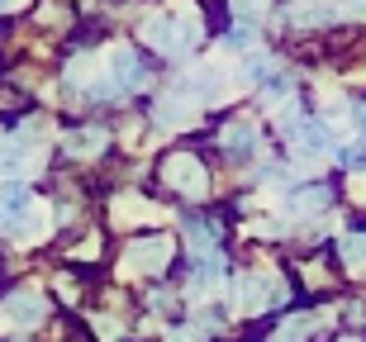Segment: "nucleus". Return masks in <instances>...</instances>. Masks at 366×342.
Masks as SVG:
<instances>
[{
    "mask_svg": "<svg viewBox=\"0 0 366 342\" xmlns=\"http://www.w3.org/2000/svg\"><path fill=\"white\" fill-rule=\"evenodd\" d=\"M285 300V286L276 281L272 271H247L233 281V304L243 309V314H257L267 304H281Z\"/></svg>",
    "mask_w": 366,
    "mask_h": 342,
    "instance_id": "1",
    "label": "nucleus"
},
{
    "mask_svg": "<svg viewBox=\"0 0 366 342\" xmlns=\"http://www.w3.org/2000/svg\"><path fill=\"white\" fill-rule=\"evenodd\" d=\"M143 86V67H138V57L129 48H114L109 53V67H105V81H95L91 91L95 96H129Z\"/></svg>",
    "mask_w": 366,
    "mask_h": 342,
    "instance_id": "2",
    "label": "nucleus"
},
{
    "mask_svg": "<svg viewBox=\"0 0 366 342\" xmlns=\"http://www.w3.org/2000/svg\"><path fill=\"white\" fill-rule=\"evenodd\" d=\"M143 39H148L152 48H162V53L181 57L190 48V39H195V19H172V14H157V19H148V24H143Z\"/></svg>",
    "mask_w": 366,
    "mask_h": 342,
    "instance_id": "3",
    "label": "nucleus"
},
{
    "mask_svg": "<svg viewBox=\"0 0 366 342\" xmlns=\"http://www.w3.org/2000/svg\"><path fill=\"white\" fill-rule=\"evenodd\" d=\"M162 181L172 186V191H181V195H204V186H209L200 157H190V152H172V157H167L162 162Z\"/></svg>",
    "mask_w": 366,
    "mask_h": 342,
    "instance_id": "4",
    "label": "nucleus"
},
{
    "mask_svg": "<svg viewBox=\"0 0 366 342\" xmlns=\"http://www.w3.org/2000/svg\"><path fill=\"white\" fill-rule=\"evenodd\" d=\"M167 257H172V243H167L162 233H148V238H134V243L124 247V266L138 276H148V271H162Z\"/></svg>",
    "mask_w": 366,
    "mask_h": 342,
    "instance_id": "5",
    "label": "nucleus"
},
{
    "mask_svg": "<svg viewBox=\"0 0 366 342\" xmlns=\"http://www.w3.org/2000/svg\"><path fill=\"white\" fill-rule=\"evenodd\" d=\"M5 323H14V328H34V323H43L39 290H14L10 300H5Z\"/></svg>",
    "mask_w": 366,
    "mask_h": 342,
    "instance_id": "6",
    "label": "nucleus"
},
{
    "mask_svg": "<svg viewBox=\"0 0 366 342\" xmlns=\"http://www.w3.org/2000/svg\"><path fill=\"white\" fill-rule=\"evenodd\" d=\"M152 219H157V209H152L148 200H138V195H119V200H114V223H124V228L152 223Z\"/></svg>",
    "mask_w": 366,
    "mask_h": 342,
    "instance_id": "7",
    "label": "nucleus"
},
{
    "mask_svg": "<svg viewBox=\"0 0 366 342\" xmlns=\"http://www.w3.org/2000/svg\"><path fill=\"white\" fill-rule=\"evenodd\" d=\"M224 148H229L233 157H247V152H257V124H247V119L229 124V129H224Z\"/></svg>",
    "mask_w": 366,
    "mask_h": 342,
    "instance_id": "8",
    "label": "nucleus"
},
{
    "mask_svg": "<svg viewBox=\"0 0 366 342\" xmlns=\"http://www.w3.org/2000/svg\"><path fill=\"white\" fill-rule=\"evenodd\" d=\"M219 276H224V257H219V252H204V257H195V276H190V281H195V290H214L219 286Z\"/></svg>",
    "mask_w": 366,
    "mask_h": 342,
    "instance_id": "9",
    "label": "nucleus"
},
{
    "mask_svg": "<svg viewBox=\"0 0 366 342\" xmlns=\"http://www.w3.org/2000/svg\"><path fill=\"white\" fill-rule=\"evenodd\" d=\"M285 205L300 209V214H310V209H324V205H328V191H324V186H305V191H295Z\"/></svg>",
    "mask_w": 366,
    "mask_h": 342,
    "instance_id": "10",
    "label": "nucleus"
},
{
    "mask_svg": "<svg viewBox=\"0 0 366 342\" xmlns=\"http://www.w3.org/2000/svg\"><path fill=\"white\" fill-rule=\"evenodd\" d=\"M67 148L76 152V157H95V152L105 148V134H100V129H81V134L67 138Z\"/></svg>",
    "mask_w": 366,
    "mask_h": 342,
    "instance_id": "11",
    "label": "nucleus"
},
{
    "mask_svg": "<svg viewBox=\"0 0 366 342\" xmlns=\"http://www.w3.org/2000/svg\"><path fill=\"white\" fill-rule=\"evenodd\" d=\"M342 257H347L352 271H366V233H347L342 238Z\"/></svg>",
    "mask_w": 366,
    "mask_h": 342,
    "instance_id": "12",
    "label": "nucleus"
},
{
    "mask_svg": "<svg viewBox=\"0 0 366 342\" xmlns=\"http://www.w3.org/2000/svg\"><path fill=\"white\" fill-rule=\"evenodd\" d=\"M91 76H95V57H76V62L67 67V81H71V86L91 81Z\"/></svg>",
    "mask_w": 366,
    "mask_h": 342,
    "instance_id": "13",
    "label": "nucleus"
},
{
    "mask_svg": "<svg viewBox=\"0 0 366 342\" xmlns=\"http://www.w3.org/2000/svg\"><path fill=\"white\" fill-rule=\"evenodd\" d=\"M310 328H314L310 318H290V323H285V328L276 333V342H300V338H305V333H310Z\"/></svg>",
    "mask_w": 366,
    "mask_h": 342,
    "instance_id": "14",
    "label": "nucleus"
},
{
    "mask_svg": "<svg viewBox=\"0 0 366 342\" xmlns=\"http://www.w3.org/2000/svg\"><path fill=\"white\" fill-rule=\"evenodd\" d=\"M342 162L352 166V171H366V138H362V143H352V148H342Z\"/></svg>",
    "mask_w": 366,
    "mask_h": 342,
    "instance_id": "15",
    "label": "nucleus"
},
{
    "mask_svg": "<svg viewBox=\"0 0 366 342\" xmlns=\"http://www.w3.org/2000/svg\"><path fill=\"white\" fill-rule=\"evenodd\" d=\"M224 43H229V48H243V53H247V48H252V24H238Z\"/></svg>",
    "mask_w": 366,
    "mask_h": 342,
    "instance_id": "16",
    "label": "nucleus"
},
{
    "mask_svg": "<svg viewBox=\"0 0 366 342\" xmlns=\"http://www.w3.org/2000/svg\"><path fill=\"white\" fill-rule=\"evenodd\" d=\"M262 5H267V0H233V10L243 14V19H257V14H262Z\"/></svg>",
    "mask_w": 366,
    "mask_h": 342,
    "instance_id": "17",
    "label": "nucleus"
},
{
    "mask_svg": "<svg viewBox=\"0 0 366 342\" xmlns=\"http://www.w3.org/2000/svg\"><path fill=\"white\" fill-rule=\"evenodd\" d=\"M172 342H204V333H195V328H181Z\"/></svg>",
    "mask_w": 366,
    "mask_h": 342,
    "instance_id": "18",
    "label": "nucleus"
},
{
    "mask_svg": "<svg viewBox=\"0 0 366 342\" xmlns=\"http://www.w3.org/2000/svg\"><path fill=\"white\" fill-rule=\"evenodd\" d=\"M352 124H357V129L366 134V105H357V110H352Z\"/></svg>",
    "mask_w": 366,
    "mask_h": 342,
    "instance_id": "19",
    "label": "nucleus"
},
{
    "mask_svg": "<svg viewBox=\"0 0 366 342\" xmlns=\"http://www.w3.org/2000/svg\"><path fill=\"white\" fill-rule=\"evenodd\" d=\"M352 5V14H366V0H347Z\"/></svg>",
    "mask_w": 366,
    "mask_h": 342,
    "instance_id": "20",
    "label": "nucleus"
}]
</instances>
